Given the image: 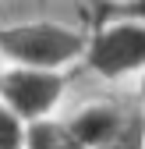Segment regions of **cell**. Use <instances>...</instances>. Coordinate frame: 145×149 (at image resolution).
Returning a JSON list of instances; mask_svg holds the SVG:
<instances>
[{"mask_svg": "<svg viewBox=\"0 0 145 149\" xmlns=\"http://www.w3.org/2000/svg\"><path fill=\"white\" fill-rule=\"evenodd\" d=\"M88 36L78 29L50 22V18H28V22L0 25V53L11 64H28V68H67L85 57Z\"/></svg>", "mask_w": 145, "mask_h": 149, "instance_id": "obj_2", "label": "cell"}, {"mask_svg": "<svg viewBox=\"0 0 145 149\" xmlns=\"http://www.w3.org/2000/svg\"><path fill=\"white\" fill-rule=\"evenodd\" d=\"M7 4H50V0H7Z\"/></svg>", "mask_w": 145, "mask_h": 149, "instance_id": "obj_8", "label": "cell"}, {"mask_svg": "<svg viewBox=\"0 0 145 149\" xmlns=\"http://www.w3.org/2000/svg\"><path fill=\"white\" fill-rule=\"evenodd\" d=\"M25 149H145V110L128 96L92 100L60 121H32Z\"/></svg>", "mask_w": 145, "mask_h": 149, "instance_id": "obj_1", "label": "cell"}, {"mask_svg": "<svg viewBox=\"0 0 145 149\" xmlns=\"http://www.w3.org/2000/svg\"><path fill=\"white\" fill-rule=\"evenodd\" d=\"M85 71L103 82H117L145 71V22L135 18H99L85 43Z\"/></svg>", "mask_w": 145, "mask_h": 149, "instance_id": "obj_3", "label": "cell"}, {"mask_svg": "<svg viewBox=\"0 0 145 149\" xmlns=\"http://www.w3.org/2000/svg\"><path fill=\"white\" fill-rule=\"evenodd\" d=\"M4 7H7V0H0V14H4Z\"/></svg>", "mask_w": 145, "mask_h": 149, "instance_id": "obj_11", "label": "cell"}, {"mask_svg": "<svg viewBox=\"0 0 145 149\" xmlns=\"http://www.w3.org/2000/svg\"><path fill=\"white\" fill-rule=\"evenodd\" d=\"M99 4V0H96ZM99 18H135L145 22V0H120V4H99Z\"/></svg>", "mask_w": 145, "mask_h": 149, "instance_id": "obj_6", "label": "cell"}, {"mask_svg": "<svg viewBox=\"0 0 145 149\" xmlns=\"http://www.w3.org/2000/svg\"><path fill=\"white\" fill-rule=\"evenodd\" d=\"M138 103H142V110H145V71H142V82H138Z\"/></svg>", "mask_w": 145, "mask_h": 149, "instance_id": "obj_7", "label": "cell"}, {"mask_svg": "<svg viewBox=\"0 0 145 149\" xmlns=\"http://www.w3.org/2000/svg\"><path fill=\"white\" fill-rule=\"evenodd\" d=\"M67 89V74L60 68H28V64H11L0 74V100L11 110H18L28 124L43 121L57 110L60 96Z\"/></svg>", "mask_w": 145, "mask_h": 149, "instance_id": "obj_4", "label": "cell"}, {"mask_svg": "<svg viewBox=\"0 0 145 149\" xmlns=\"http://www.w3.org/2000/svg\"><path fill=\"white\" fill-rule=\"evenodd\" d=\"M0 74H4V53H0Z\"/></svg>", "mask_w": 145, "mask_h": 149, "instance_id": "obj_9", "label": "cell"}, {"mask_svg": "<svg viewBox=\"0 0 145 149\" xmlns=\"http://www.w3.org/2000/svg\"><path fill=\"white\" fill-rule=\"evenodd\" d=\"M25 139H28V121L0 100V149H25Z\"/></svg>", "mask_w": 145, "mask_h": 149, "instance_id": "obj_5", "label": "cell"}, {"mask_svg": "<svg viewBox=\"0 0 145 149\" xmlns=\"http://www.w3.org/2000/svg\"><path fill=\"white\" fill-rule=\"evenodd\" d=\"M99 4H120V0H99Z\"/></svg>", "mask_w": 145, "mask_h": 149, "instance_id": "obj_10", "label": "cell"}]
</instances>
